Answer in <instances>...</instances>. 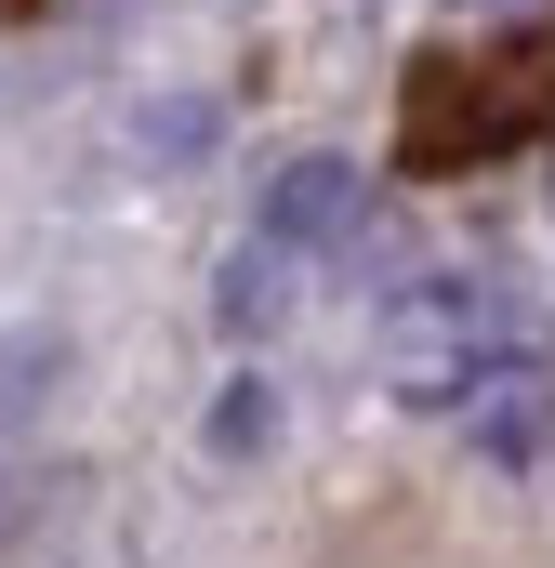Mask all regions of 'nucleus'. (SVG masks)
<instances>
[{
  "label": "nucleus",
  "instance_id": "423d86ee",
  "mask_svg": "<svg viewBox=\"0 0 555 568\" xmlns=\"http://www.w3.org/2000/svg\"><path fill=\"white\" fill-rule=\"evenodd\" d=\"M278 304H291V252H278V239H252V252L225 265V291H212V317L252 344V331H278Z\"/></svg>",
  "mask_w": 555,
  "mask_h": 568
},
{
  "label": "nucleus",
  "instance_id": "20e7f679",
  "mask_svg": "<svg viewBox=\"0 0 555 568\" xmlns=\"http://www.w3.org/2000/svg\"><path fill=\"white\" fill-rule=\"evenodd\" d=\"M476 449H490V463H529V449H543V371H529V357H503V371L476 384Z\"/></svg>",
  "mask_w": 555,
  "mask_h": 568
},
{
  "label": "nucleus",
  "instance_id": "0eeeda50",
  "mask_svg": "<svg viewBox=\"0 0 555 568\" xmlns=\"http://www.w3.org/2000/svg\"><path fill=\"white\" fill-rule=\"evenodd\" d=\"M67 384V331H0V424H40Z\"/></svg>",
  "mask_w": 555,
  "mask_h": 568
},
{
  "label": "nucleus",
  "instance_id": "f03ea898",
  "mask_svg": "<svg viewBox=\"0 0 555 568\" xmlns=\"http://www.w3.org/2000/svg\"><path fill=\"white\" fill-rule=\"evenodd\" d=\"M503 357H516V317L476 278H423V291L384 304V371H397V397H476Z\"/></svg>",
  "mask_w": 555,
  "mask_h": 568
},
{
  "label": "nucleus",
  "instance_id": "7ed1b4c3",
  "mask_svg": "<svg viewBox=\"0 0 555 568\" xmlns=\"http://www.w3.org/2000/svg\"><path fill=\"white\" fill-rule=\"evenodd\" d=\"M357 225H371V172H357V159L317 145V159L265 172V239H278V252H344Z\"/></svg>",
  "mask_w": 555,
  "mask_h": 568
},
{
  "label": "nucleus",
  "instance_id": "6e6552de",
  "mask_svg": "<svg viewBox=\"0 0 555 568\" xmlns=\"http://www.w3.org/2000/svg\"><path fill=\"white\" fill-rule=\"evenodd\" d=\"M199 436H212V463H265V449H278V384H265V371H239V384L212 397V424H199Z\"/></svg>",
  "mask_w": 555,
  "mask_h": 568
},
{
  "label": "nucleus",
  "instance_id": "39448f33",
  "mask_svg": "<svg viewBox=\"0 0 555 568\" xmlns=\"http://www.w3.org/2000/svg\"><path fill=\"white\" fill-rule=\"evenodd\" d=\"M212 133H225V120H212L199 93H145V106H133V159H145V172H199Z\"/></svg>",
  "mask_w": 555,
  "mask_h": 568
},
{
  "label": "nucleus",
  "instance_id": "1a4fd4ad",
  "mask_svg": "<svg viewBox=\"0 0 555 568\" xmlns=\"http://www.w3.org/2000/svg\"><path fill=\"white\" fill-rule=\"evenodd\" d=\"M463 13H529V0H463Z\"/></svg>",
  "mask_w": 555,
  "mask_h": 568
},
{
  "label": "nucleus",
  "instance_id": "f257e3e1",
  "mask_svg": "<svg viewBox=\"0 0 555 568\" xmlns=\"http://www.w3.org/2000/svg\"><path fill=\"white\" fill-rule=\"evenodd\" d=\"M555 120V40L516 27L503 53H423L411 67V120H397V159L411 172H463L490 145H529Z\"/></svg>",
  "mask_w": 555,
  "mask_h": 568
}]
</instances>
